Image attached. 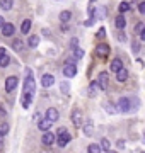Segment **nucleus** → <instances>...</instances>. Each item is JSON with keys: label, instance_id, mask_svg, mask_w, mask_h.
<instances>
[{"label": "nucleus", "instance_id": "nucleus-1", "mask_svg": "<svg viewBox=\"0 0 145 153\" xmlns=\"http://www.w3.org/2000/svg\"><path fill=\"white\" fill-rule=\"evenodd\" d=\"M70 140H72V136H70V133H68L65 128H60V129L56 131V145L60 148L67 146L68 143H70Z\"/></svg>", "mask_w": 145, "mask_h": 153}, {"label": "nucleus", "instance_id": "nucleus-2", "mask_svg": "<svg viewBox=\"0 0 145 153\" xmlns=\"http://www.w3.org/2000/svg\"><path fill=\"white\" fill-rule=\"evenodd\" d=\"M26 80H24V92H29V94H34V90H36V82H34V78H33V71L26 70Z\"/></svg>", "mask_w": 145, "mask_h": 153}, {"label": "nucleus", "instance_id": "nucleus-3", "mask_svg": "<svg viewBox=\"0 0 145 153\" xmlns=\"http://www.w3.org/2000/svg\"><path fill=\"white\" fill-rule=\"evenodd\" d=\"M63 75L68 76V78L77 75V65H75V61H67V65L63 66Z\"/></svg>", "mask_w": 145, "mask_h": 153}, {"label": "nucleus", "instance_id": "nucleus-4", "mask_svg": "<svg viewBox=\"0 0 145 153\" xmlns=\"http://www.w3.org/2000/svg\"><path fill=\"white\" fill-rule=\"evenodd\" d=\"M118 109H120V112H128V111H132V99L121 97L118 100Z\"/></svg>", "mask_w": 145, "mask_h": 153}, {"label": "nucleus", "instance_id": "nucleus-5", "mask_svg": "<svg viewBox=\"0 0 145 153\" xmlns=\"http://www.w3.org/2000/svg\"><path fill=\"white\" fill-rule=\"evenodd\" d=\"M55 141H56V134H55V133L45 131V134H43V138H41V143H43L45 146H51Z\"/></svg>", "mask_w": 145, "mask_h": 153}, {"label": "nucleus", "instance_id": "nucleus-6", "mask_svg": "<svg viewBox=\"0 0 145 153\" xmlns=\"http://www.w3.org/2000/svg\"><path fill=\"white\" fill-rule=\"evenodd\" d=\"M17 85H19V78H17L16 75L7 76V80H5V90H7V92H12V90H16Z\"/></svg>", "mask_w": 145, "mask_h": 153}, {"label": "nucleus", "instance_id": "nucleus-7", "mask_svg": "<svg viewBox=\"0 0 145 153\" xmlns=\"http://www.w3.org/2000/svg\"><path fill=\"white\" fill-rule=\"evenodd\" d=\"M108 16V9L106 7H94V14H92V17H94L96 21H102V19H106Z\"/></svg>", "mask_w": 145, "mask_h": 153}, {"label": "nucleus", "instance_id": "nucleus-8", "mask_svg": "<svg viewBox=\"0 0 145 153\" xmlns=\"http://www.w3.org/2000/svg\"><path fill=\"white\" fill-rule=\"evenodd\" d=\"M97 82H99L102 90H108V87H109V75H108L106 71H101L99 76H97Z\"/></svg>", "mask_w": 145, "mask_h": 153}, {"label": "nucleus", "instance_id": "nucleus-9", "mask_svg": "<svg viewBox=\"0 0 145 153\" xmlns=\"http://www.w3.org/2000/svg\"><path fill=\"white\" fill-rule=\"evenodd\" d=\"M109 55V46L106 43H101L97 44V48H96V56H99V58H106Z\"/></svg>", "mask_w": 145, "mask_h": 153}, {"label": "nucleus", "instance_id": "nucleus-10", "mask_svg": "<svg viewBox=\"0 0 145 153\" xmlns=\"http://www.w3.org/2000/svg\"><path fill=\"white\" fill-rule=\"evenodd\" d=\"M53 83H55V76L51 75V73H45V75L41 76V85H43V87H51V85H53Z\"/></svg>", "mask_w": 145, "mask_h": 153}, {"label": "nucleus", "instance_id": "nucleus-11", "mask_svg": "<svg viewBox=\"0 0 145 153\" xmlns=\"http://www.w3.org/2000/svg\"><path fill=\"white\" fill-rule=\"evenodd\" d=\"M51 126H53V121H50L48 117H45V119H39V121H38V128L41 129V131H50Z\"/></svg>", "mask_w": 145, "mask_h": 153}, {"label": "nucleus", "instance_id": "nucleus-12", "mask_svg": "<svg viewBox=\"0 0 145 153\" xmlns=\"http://www.w3.org/2000/svg\"><path fill=\"white\" fill-rule=\"evenodd\" d=\"M121 68H123V61L120 60V58H114V60L109 63V70H111L113 73H118Z\"/></svg>", "mask_w": 145, "mask_h": 153}, {"label": "nucleus", "instance_id": "nucleus-13", "mask_svg": "<svg viewBox=\"0 0 145 153\" xmlns=\"http://www.w3.org/2000/svg\"><path fill=\"white\" fill-rule=\"evenodd\" d=\"M99 90H102V88H101L99 82L96 80V82H90V85H89V92H87V94H89V97H96Z\"/></svg>", "mask_w": 145, "mask_h": 153}, {"label": "nucleus", "instance_id": "nucleus-14", "mask_svg": "<svg viewBox=\"0 0 145 153\" xmlns=\"http://www.w3.org/2000/svg\"><path fill=\"white\" fill-rule=\"evenodd\" d=\"M14 31H16V27H14V24H10V22H5V24H4V27H2V34H4L5 38L14 36Z\"/></svg>", "mask_w": 145, "mask_h": 153}, {"label": "nucleus", "instance_id": "nucleus-15", "mask_svg": "<svg viewBox=\"0 0 145 153\" xmlns=\"http://www.w3.org/2000/svg\"><path fill=\"white\" fill-rule=\"evenodd\" d=\"M31 102H33V94L24 92L22 97H21V104H22V107H24V109H28L29 105H31Z\"/></svg>", "mask_w": 145, "mask_h": 153}, {"label": "nucleus", "instance_id": "nucleus-16", "mask_svg": "<svg viewBox=\"0 0 145 153\" xmlns=\"http://www.w3.org/2000/svg\"><path fill=\"white\" fill-rule=\"evenodd\" d=\"M46 117L50 121H53V123H56V121L60 119V112H58L55 107H50V109L46 111Z\"/></svg>", "mask_w": 145, "mask_h": 153}, {"label": "nucleus", "instance_id": "nucleus-17", "mask_svg": "<svg viewBox=\"0 0 145 153\" xmlns=\"http://www.w3.org/2000/svg\"><path fill=\"white\" fill-rule=\"evenodd\" d=\"M72 123L75 126H82V112H80L78 109H75L72 112Z\"/></svg>", "mask_w": 145, "mask_h": 153}, {"label": "nucleus", "instance_id": "nucleus-18", "mask_svg": "<svg viewBox=\"0 0 145 153\" xmlns=\"http://www.w3.org/2000/svg\"><path fill=\"white\" fill-rule=\"evenodd\" d=\"M114 26H116L118 29H125V27H126V19H125L123 14H120V16L114 19Z\"/></svg>", "mask_w": 145, "mask_h": 153}, {"label": "nucleus", "instance_id": "nucleus-19", "mask_svg": "<svg viewBox=\"0 0 145 153\" xmlns=\"http://www.w3.org/2000/svg\"><path fill=\"white\" fill-rule=\"evenodd\" d=\"M31 26H33L31 19H26V21H22V24H21V33H22V34H28L29 31H31Z\"/></svg>", "mask_w": 145, "mask_h": 153}, {"label": "nucleus", "instance_id": "nucleus-20", "mask_svg": "<svg viewBox=\"0 0 145 153\" xmlns=\"http://www.w3.org/2000/svg\"><path fill=\"white\" fill-rule=\"evenodd\" d=\"M14 7V0H0V9L2 10H10Z\"/></svg>", "mask_w": 145, "mask_h": 153}, {"label": "nucleus", "instance_id": "nucleus-21", "mask_svg": "<svg viewBox=\"0 0 145 153\" xmlns=\"http://www.w3.org/2000/svg\"><path fill=\"white\" fill-rule=\"evenodd\" d=\"M84 134L85 136H92V134H94V124H92L90 121L84 124Z\"/></svg>", "mask_w": 145, "mask_h": 153}, {"label": "nucleus", "instance_id": "nucleus-22", "mask_svg": "<svg viewBox=\"0 0 145 153\" xmlns=\"http://www.w3.org/2000/svg\"><path fill=\"white\" fill-rule=\"evenodd\" d=\"M126 78H128V71L125 70V68H121V70L116 73V80H118V82H125Z\"/></svg>", "mask_w": 145, "mask_h": 153}, {"label": "nucleus", "instance_id": "nucleus-23", "mask_svg": "<svg viewBox=\"0 0 145 153\" xmlns=\"http://www.w3.org/2000/svg\"><path fill=\"white\" fill-rule=\"evenodd\" d=\"M104 109H106L109 114H114V112L120 111V109H118V105H114L113 102H104Z\"/></svg>", "mask_w": 145, "mask_h": 153}, {"label": "nucleus", "instance_id": "nucleus-24", "mask_svg": "<svg viewBox=\"0 0 145 153\" xmlns=\"http://www.w3.org/2000/svg\"><path fill=\"white\" fill-rule=\"evenodd\" d=\"M12 48L16 49L17 53H19V51H22V48H24L22 39H14V41H12Z\"/></svg>", "mask_w": 145, "mask_h": 153}, {"label": "nucleus", "instance_id": "nucleus-25", "mask_svg": "<svg viewBox=\"0 0 145 153\" xmlns=\"http://www.w3.org/2000/svg\"><path fill=\"white\" fill-rule=\"evenodd\" d=\"M70 19H72V12H68V10L60 12V21L61 22H68Z\"/></svg>", "mask_w": 145, "mask_h": 153}, {"label": "nucleus", "instance_id": "nucleus-26", "mask_svg": "<svg viewBox=\"0 0 145 153\" xmlns=\"http://www.w3.org/2000/svg\"><path fill=\"white\" fill-rule=\"evenodd\" d=\"M87 152H89V153H99V152H102L101 143H99V145H89V146H87Z\"/></svg>", "mask_w": 145, "mask_h": 153}, {"label": "nucleus", "instance_id": "nucleus-27", "mask_svg": "<svg viewBox=\"0 0 145 153\" xmlns=\"http://www.w3.org/2000/svg\"><path fill=\"white\" fill-rule=\"evenodd\" d=\"M101 148H102V152H111V145H109V141L106 138L101 140Z\"/></svg>", "mask_w": 145, "mask_h": 153}, {"label": "nucleus", "instance_id": "nucleus-28", "mask_svg": "<svg viewBox=\"0 0 145 153\" xmlns=\"http://www.w3.org/2000/svg\"><path fill=\"white\" fill-rule=\"evenodd\" d=\"M118 10H120V14L128 12L130 10V4H128V2H121V4H120V7H118Z\"/></svg>", "mask_w": 145, "mask_h": 153}, {"label": "nucleus", "instance_id": "nucleus-29", "mask_svg": "<svg viewBox=\"0 0 145 153\" xmlns=\"http://www.w3.org/2000/svg\"><path fill=\"white\" fill-rule=\"evenodd\" d=\"M9 63H10V56L9 55H4L2 58H0V66H2V68H5Z\"/></svg>", "mask_w": 145, "mask_h": 153}, {"label": "nucleus", "instance_id": "nucleus-30", "mask_svg": "<svg viewBox=\"0 0 145 153\" xmlns=\"http://www.w3.org/2000/svg\"><path fill=\"white\" fill-rule=\"evenodd\" d=\"M38 44H39V36H31L29 38V46L31 48H36Z\"/></svg>", "mask_w": 145, "mask_h": 153}, {"label": "nucleus", "instance_id": "nucleus-31", "mask_svg": "<svg viewBox=\"0 0 145 153\" xmlns=\"http://www.w3.org/2000/svg\"><path fill=\"white\" fill-rule=\"evenodd\" d=\"M73 56H75V58H77V60H80V58H82V56H84V51H82V49L78 48H73Z\"/></svg>", "mask_w": 145, "mask_h": 153}, {"label": "nucleus", "instance_id": "nucleus-32", "mask_svg": "<svg viewBox=\"0 0 145 153\" xmlns=\"http://www.w3.org/2000/svg\"><path fill=\"white\" fill-rule=\"evenodd\" d=\"M7 133H9V124H7V123H4V124L0 126V136H5Z\"/></svg>", "mask_w": 145, "mask_h": 153}, {"label": "nucleus", "instance_id": "nucleus-33", "mask_svg": "<svg viewBox=\"0 0 145 153\" xmlns=\"http://www.w3.org/2000/svg\"><path fill=\"white\" fill-rule=\"evenodd\" d=\"M60 88H61V92H63V94H68V92H70V90H68V88H70V85H68V82H61Z\"/></svg>", "mask_w": 145, "mask_h": 153}, {"label": "nucleus", "instance_id": "nucleus-34", "mask_svg": "<svg viewBox=\"0 0 145 153\" xmlns=\"http://www.w3.org/2000/svg\"><path fill=\"white\" fill-rule=\"evenodd\" d=\"M96 36H97V39H104V38H106V29L101 27L99 31H97V34H96Z\"/></svg>", "mask_w": 145, "mask_h": 153}, {"label": "nucleus", "instance_id": "nucleus-35", "mask_svg": "<svg viewBox=\"0 0 145 153\" xmlns=\"http://www.w3.org/2000/svg\"><path fill=\"white\" fill-rule=\"evenodd\" d=\"M138 12L145 16V2H140V4H138Z\"/></svg>", "mask_w": 145, "mask_h": 153}, {"label": "nucleus", "instance_id": "nucleus-36", "mask_svg": "<svg viewBox=\"0 0 145 153\" xmlns=\"http://www.w3.org/2000/svg\"><path fill=\"white\" fill-rule=\"evenodd\" d=\"M116 146H118V150H125V141H123V140H118V143H116Z\"/></svg>", "mask_w": 145, "mask_h": 153}, {"label": "nucleus", "instance_id": "nucleus-37", "mask_svg": "<svg viewBox=\"0 0 145 153\" xmlns=\"http://www.w3.org/2000/svg\"><path fill=\"white\" fill-rule=\"evenodd\" d=\"M144 27H145L144 24H142V22H138V24L135 26V31H137V33H140V31H142V29H144Z\"/></svg>", "mask_w": 145, "mask_h": 153}, {"label": "nucleus", "instance_id": "nucleus-38", "mask_svg": "<svg viewBox=\"0 0 145 153\" xmlns=\"http://www.w3.org/2000/svg\"><path fill=\"white\" fill-rule=\"evenodd\" d=\"M118 41H126V36H125V33H120V34H118Z\"/></svg>", "mask_w": 145, "mask_h": 153}, {"label": "nucleus", "instance_id": "nucleus-39", "mask_svg": "<svg viewBox=\"0 0 145 153\" xmlns=\"http://www.w3.org/2000/svg\"><path fill=\"white\" fill-rule=\"evenodd\" d=\"M4 55H7V51H5V48H4V46H0V58H2Z\"/></svg>", "mask_w": 145, "mask_h": 153}, {"label": "nucleus", "instance_id": "nucleus-40", "mask_svg": "<svg viewBox=\"0 0 145 153\" xmlns=\"http://www.w3.org/2000/svg\"><path fill=\"white\" fill-rule=\"evenodd\" d=\"M140 39H142V41H145V27L140 31Z\"/></svg>", "mask_w": 145, "mask_h": 153}, {"label": "nucleus", "instance_id": "nucleus-41", "mask_svg": "<svg viewBox=\"0 0 145 153\" xmlns=\"http://www.w3.org/2000/svg\"><path fill=\"white\" fill-rule=\"evenodd\" d=\"M78 46V41L77 39H72V48H77Z\"/></svg>", "mask_w": 145, "mask_h": 153}, {"label": "nucleus", "instance_id": "nucleus-42", "mask_svg": "<svg viewBox=\"0 0 145 153\" xmlns=\"http://www.w3.org/2000/svg\"><path fill=\"white\" fill-rule=\"evenodd\" d=\"M4 24H5V19H4V17H0V29L4 27Z\"/></svg>", "mask_w": 145, "mask_h": 153}, {"label": "nucleus", "instance_id": "nucleus-43", "mask_svg": "<svg viewBox=\"0 0 145 153\" xmlns=\"http://www.w3.org/2000/svg\"><path fill=\"white\" fill-rule=\"evenodd\" d=\"M138 49H140V46H137V43H133V51L135 53H138Z\"/></svg>", "mask_w": 145, "mask_h": 153}, {"label": "nucleus", "instance_id": "nucleus-44", "mask_svg": "<svg viewBox=\"0 0 145 153\" xmlns=\"http://www.w3.org/2000/svg\"><path fill=\"white\" fill-rule=\"evenodd\" d=\"M2 150H4V143L0 141V152H2Z\"/></svg>", "mask_w": 145, "mask_h": 153}, {"label": "nucleus", "instance_id": "nucleus-45", "mask_svg": "<svg viewBox=\"0 0 145 153\" xmlns=\"http://www.w3.org/2000/svg\"><path fill=\"white\" fill-rule=\"evenodd\" d=\"M94 2H96V0H90V4H94Z\"/></svg>", "mask_w": 145, "mask_h": 153}]
</instances>
